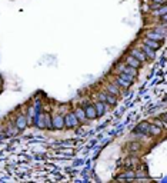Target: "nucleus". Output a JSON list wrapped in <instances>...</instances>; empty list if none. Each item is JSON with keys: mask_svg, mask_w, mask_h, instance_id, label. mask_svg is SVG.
<instances>
[{"mask_svg": "<svg viewBox=\"0 0 167 183\" xmlns=\"http://www.w3.org/2000/svg\"><path fill=\"white\" fill-rule=\"evenodd\" d=\"M133 79L134 77H131V76H129V74H119L117 77H116V84H119L120 87H123V89H127V87H130L131 86V83H133Z\"/></svg>", "mask_w": 167, "mask_h": 183, "instance_id": "f257e3e1", "label": "nucleus"}, {"mask_svg": "<svg viewBox=\"0 0 167 183\" xmlns=\"http://www.w3.org/2000/svg\"><path fill=\"white\" fill-rule=\"evenodd\" d=\"M147 39H151V40H157V42H160V40H163V39H164V33H160V32L156 29V30H151V32H149V33H147Z\"/></svg>", "mask_w": 167, "mask_h": 183, "instance_id": "f03ea898", "label": "nucleus"}, {"mask_svg": "<svg viewBox=\"0 0 167 183\" xmlns=\"http://www.w3.org/2000/svg\"><path fill=\"white\" fill-rule=\"evenodd\" d=\"M126 62H127V66H130V67H133V69H139V67L141 66V62L137 60L134 56H127Z\"/></svg>", "mask_w": 167, "mask_h": 183, "instance_id": "7ed1b4c3", "label": "nucleus"}, {"mask_svg": "<svg viewBox=\"0 0 167 183\" xmlns=\"http://www.w3.org/2000/svg\"><path fill=\"white\" fill-rule=\"evenodd\" d=\"M144 44L146 46H149L150 49H153V50H157L158 47H160V42H157V40H151V39H144Z\"/></svg>", "mask_w": 167, "mask_h": 183, "instance_id": "20e7f679", "label": "nucleus"}, {"mask_svg": "<svg viewBox=\"0 0 167 183\" xmlns=\"http://www.w3.org/2000/svg\"><path fill=\"white\" fill-rule=\"evenodd\" d=\"M84 113H86V117H89V119H96V117H97V113H96L94 106H89V107H86Z\"/></svg>", "mask_w": 167, "mask_h": 183, "instance_id": "39448f33", "label": "nucleus"}, {"mask_svg": "<svg viewBox=\"0 0 167 183\" xmlns=\"http://www.w3.org/2000/svg\"><path fill=\"white\" fill-rule=\"evenodd\" d=\"M131 54H133L137 60H140V62H144V60H146V54H144L141 50H139V49H134V50L131 52Z\"/></svg>", "mask_w": 167, "mask_h": 183, "instance_id": "423d86ee", "label": "nucleus"}, {"mask_svg": "<svg viewBox=\"0 0 167 183\" xmlns=\"http://www.w3.org/2000/svg\"><path fill=\"white\" fill-rule=\"evenodd\" d=\"M141 52L146 54V57H150V59H153V57H154V50H153V49H150V47H149V46H146V44L141 47Z\"/></svg>", "mask_w": 167, "mask_h": 183, "instance_id": "0eeeda50", "label": "nucleus"}, {"mask_svg": "<svg viewBox=\"0 0 167 183\" xmlns=\"http://www.w3.org/2000/svg\"><path fill=\"white\" fill-rule=\"evenodd\" d=\"M94 109H96V113H97V116H102V115L104 113V103H102V102L96 103Z\"/></svg>", "mask_w": 167, "mask_h": 183, "instance_id": "6e6552de", "label": "nucleus"}, {"mask_svg": "<svg viewBox=\"0 0 167 183\" xmlns=\"http://www.w3.org/2000/svg\"><path fill=\"white\" fill-rule=\"evenodd\" d=\"M107 90H109V93L113 95V96H119V89L114 86V84H109L107 86Z\"/></svg>", "mask_w": 167, "mask_h": 183, "instance_id": "1a4fd4ad", "label": "nucleus"}, {"mask_svg": "<svg viewBox=\"0 0 167 183\" xmlns=\"http://www.w3.org/2000/svg\"><path fill=\"white\" fill-rule=\"evenodd\" d=\"M104 102H107L109 105H116V96H112L110 93H106V97H104Z\"/></svg>", "mask_w": 167, "mask_h": 183, "instance_id": "9d476101", "label": "nucleus"}, {"mask_svg": "<svg viewBox=\"0 0 167 183\" xmlns=\"http://www.w3.org/2000/svg\"><path fill=\"white\" fill-rule=\"evenodd\" d=\"M149 123H141V125H139V127L136 129V132H141V133H147L149 132Z\"/></svg>", "mask_w": 167, "mask_h": 183, "instance_id": "9b49d317", "label": "nucleus"}, {"mask_svg": "<svg viewBox=\"0 0 167 183\" xmlns=\"http://www.w3.org/2000/svg\"><path fill=\"white\" fill-rule=\"evenodd\" d=\"M149 135H153V136H157V135H160V129L157 127V126H149V132H147Z\"/></svg>", "mask_w": 167, "mask_h": 183, "instance_id": "f8f14e48", "label": "nucleus"}, {"mask_svg": "<svg viewBox=\"0 0 167 183\" xmlns=\"http://www.w3.org/2000/svg\"><path fill=\"white\" fill-rule=\"evenodd\" d=\"M76 117H79L80 120H84V119H86L84 110H83V109H79V110H77V113H76Z\"/></svg>", "mask_w": 167, "mask_h": 183, "instance_id": "ddd939ff", "label": "nucleus"}, {"mask_svg": "<svg viewBox=\"0 0 167 183\" xmlns=\"http://www.w3.org/2000/svg\"><path fill=\"white\" fill-rule=\"evenodd\" d=\"M124 164L127 167H134V164H137V159H127V162Z\"/></svg>", "mask_w": 167, "mask_h": 183, "instance_id": "4468645a", "label": "nucleus"}, {"mask_svg": "<svg viewBox=\"0 0 167 183\" xmlns=\"http://www.w3.org/2000/svg\"><path fill=\"white\" fill-rule=\"evenodd\" d=\"M24 125H26V119L22 116V117H19V120H17V126L19 127H24Z\"/></svg>", "mask_w": 167, "mask_h": 183, "instance_id": "2eb2a0df", "label": "nucleus"}, {"mask_svg": "<svg viewBox=\"0 0 167 183\" xmlns=\"http://www.w3.org/2000/svg\"><path fill=\"white\" fill-rule=\"evenodd\" d=\"M154 3H157V5H164L166 3V0H153Z\"/></svg>", "mask_w": 167, "mask_h": 183, "instance_id": "dca6fc26", "label": "nucleus"}, {"mask_svg": "<svg viewBox=\"0 0 167 183\" xmlns=\"http://www.w3.org/2000/svg\"><path fill=\"white\" fill-rule=\"evenodd\" d=\"M158 15H161V16H163V15H166V7H164V6H163V7L160 9V12H158Z\"/></svg>", "mask_w": 167, "mask_h": 183, "instance_id": "f3484780", "label": "nucleus"}]
</instances>
